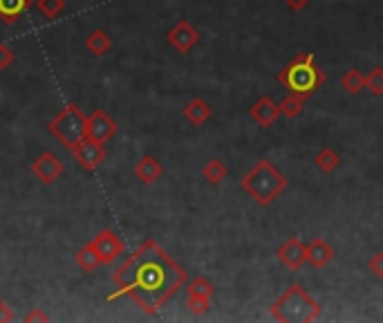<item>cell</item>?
Here are the masks:
<instances>
[{"instance_id":"6da1fadb","label":"cell","mask_w":383,"mask_h":323,"mask_svg":"<svg viewBox=\"0 0 383 323\" xmlns=\"http://www.w3.org/2000/svg\"><path fill=\"white\" fill-rule=\"evenodd\" d=\"M184 278L187 272L170 261L162 247H157L153 240H146L124 265L117 267L112 281L119 290L108 296V301L126 294L146 315H155L182 288Z\"/></svg>"},{"instance_id":"7a4b0ae2","label":"cell","mask_w":383,"mask_h":323,"mask_svg":"<svg viewBox=\"0 0 383 323\" xmlns=\"http://www.w3.org/2000/svg\"><path fill=\"white\" fill-rule=\"evenodd\" d=\"M49 135H54L63 146L72 148L81 139L88 137V126H86V114L78 110L76 103L65 106L54 119L47 124Z\"/></svg>"},{"instance_id":"3957f363","label":"cell","mask_w":383,"mask_h":323,"mask_svg":"<svg viewBox=\"0 0 383 323\" xmlns=\"http://www.w3.org/2000/svg\"><path fill=\"white\" fill-rule=\"evenodd\" d=\"M244 187L258 202L267 204L283 191L285 180L269 162H260L256 169L244 177Z\"/></svg>"},{"instance_id":"277c9868","label":"cell","mask_w":383,"mask_h":323,"mask_svg":"<svg viewBox=\"0 0 383 323\" xmlns=\"http://www.w3.org/2000/svg\"><path fill=\"white\" fill-rule=\"evenodd\" d=\"M70 151H72V155H74V160L81 164V169H86V171L99 169V166L103 164V160H105V148H103V144H101V141H97V139H92V137L81 139V141H78V144H74Z\"/></svg>"},{"instance_id":"5b68a950","label":"cell","mask_w":383,"mask_h":323,"mask_svg":"<svg viewBox=\"0 0 383 323\" xmlns=\"http://www.w3.org/2000/svg\"><path fill=\"white\" fill-rule=\"evenodd\" d=\"M32 175L43 184H52L63 175V162L52 151L41 153L32 164Z\"/></svg>"},{"instance_id":"8992f818","label":"cell","mask_w":383,"mask_h":323,"mask_svg":"<svg viewBox=\"0 0 383 323\" xmlns=\"http://www.w3.org/2000/svg\"><path fill=\"white\" fill-rule=\"evenodd\" d=\"M319 79H321V74L314 70L310 59L298 61L296 66L289 70V74H287V83H289V88H292V90H296V93H310V90L316 88Z\"/></svg>"},{"instance_id":"52a82bcc","label":"cell","mask_w":383,"mask_h":323,"mask_svg":"<svg viewBox=\"0 0 383 323\" xmlns=\"http://www.w3.org/2000/svg\"><path fill=\"white\" fill-rule=\"evenodd\" d=\"M90 245H92V249L97 252V256L101 258L103 265L117 261V258L124 254V242L119 240V236L114 234V231H110V229L101 231V234L95 240H92Z\"/></svg>"},{"instance_id":"ba28073f","label":"cell","mask_w":383,"mask_h":323,"mask_svg":"<svg viewBox=\"0 0 383 323\" xmlns=\"http://www.w3.org/2000/svg\"><path fill=\"white\" fill-rule=\"evenodd\" d=\"M86 126H88V137L101 141V144L112 139L117 133V124L110 119V114H105L103 110H92L86 117Z\"/></svg>"},{"instance_id":"9c48e42d","label":"cell","mask_w":383,"mask_h":323,"mask_svg":"<svg viewBox=\"0 0 383 323\" xmlns=\"http://www.w3.org/2000/svg\"><path fill=\"white\" fill-rule=\"evenodd\" d=\"M168 43L173 45L177 52H189L197 43V32L187 20H179L175 28L168 32Z\"/></svg>"},{"instance_id":"30bf717a","label":"cell","mask_w":383,"mask_h":323,"mask_svg":"<svg viewBox=\"0 0 383 323\" xmlns=\"http://www.w3.org/2000/svg\"><path fill=\"white\" fill-rule=\"evenodd\" d=\"M135 175H137V180H141L143 184H151L162 175V164L155 158H151V155H146V158H141L135 164Z\"/></svg>"},{"instance_id":"8fae6325","label":"cell","mask_w":383,"mask_h":323,"mask_svg":"<svg viewBox=\"0 0 383 323\" xmlns=\"http://www.w3.org/2000/svg\"><path fill=\"white\" fill-rule=\"evenodd\" d=\"M32 7V0H0V18L5 23H16Z\"/></svg>"},{"instance_id":"7c38bea8","label":"cell","mask_w":383,"mask_h":323,"mask_svg":"<svg viewBox=\"0 0 383 323\" xmlns=\"http://www.w3.org/2000/svg\"><path fill=\"white\" fill-rule=\"evenodd\" d=\"M110 47H112V41H110V36L105 34L103 30H92V32L86 36V49L90 52V54L103 57Z\"/></svg>"},{"instance_id":"4fadbf2b","label":"cell","mask_w":383,"mask_h":323,"mask_svg":"<svg viewBox=\"0 0 383 323\" xmlns=\"http://www.w3.org/2000/svg\"><path fill=\"white\" fill-rule=\"evenodd\" d=\"M76 263H78V267L83 269V272H95V269L99 267V265H103L101 263V258L97 256V252L92 249V245L88 242L83 249H78L76 252Z\"/></svg>"},{"instance_id":"5bb4252c","label":"cell","mask_w":383,"mask_h":323,"mask_svg":"<svg viewBox=\"0 0 383 323\" xmlns=\"http://www.w3.org/2000/svg\"><path fill=\"white\" fill-rule=\"evenodd\" d=\"M278 106H276L273 101H269V99H262L258 106L254 108V117L262 124V126H269L276 117H278Z\"/></svg>"},{"instance_id":"9a60e30c","label":"cell","mask_w":383,"mask_h":323,"mask_svg":"<svg viewBox=\"0 0 383 323\" xmlns=\"http://www.w3.org/2000/svg\"><path fill=\"white\" fill-rule=\"evenodd\" d=\"M281 258L287 263V265H292V267H296V265H300V261L305 258V249L300 247V242H296V240H289L285 247L281 249Z\"/></svg>"},{"instance_id":"2e32d148","label":"cell","mask_w":383,"mask_h":323,"mask_svg":"<svg viewBox=\"0 0 383 323\" xmlns=\"http://www.w3.org/2000/svg\"><path fill=\"white\" fill-rule=\"evenodd\" d=\"M36 9L41 11L47 20H54L63 14L65 0H36Z\"/></svg>"},{"instance_id":"e0dca14e","label":"cell","mask_w":383,"mask_h":323,"mask_svg":"<svg viewBox=\"0 0 383 323\" xmlns=\"http://www.w3.org/2000/svg\"><path fill=\"white\" fill-rule=\"evenodd\" d=\"M208 106L204 101H200V99H195V101H191L189 106H187V110H184V114H187V119L191 122V124H202L206 117H208Z\"/></svg>"},{"instance_id":"ac0fdd59","label":"cell","mask_w":383,"mask_h":323,"mask_svg":"<svg viewBox=\"0 0 383 323\" xmlns=\"http://www.w3.org/2000/svg\"><path fill=\"white\" fill-rule=\"evenodd\" d=\"M310 258L314 265H325L332 258V247H327L323 240H316L310 247Z\"/></svg>"},{"instance_id":"d6986e66","label":"cell","mask_w":383,"mask_h":323,"mask_svg":"<svg viewBox=\"0 0 383 323\" xmlns=\"http://www.w3.org/2000/svg\"><path fill=\"white\" fill-rule=\"evenodd\" d=\"M204 175L211 180V182H220V180L227 175V169H224V166L220 164V162H208L206 166H204Z\"/></svg>"},{"instance_id":"ffe728a7","label":"cell","mask_w":383,"mask_h":323,"mask_svg":"<svg viewBox=\"0 0 383 323\" xmlns=\"http://www.w3.org/2000/svg\"><path fill=\"white\" fill-rule=\"evenodd\" d=\"M363 83H365V79L356 70H352V72H348L346 76H343V88H348L350 93H356V90H359Z\"/></svg>"},{"instance_id":"44dd1931","label":"cell","mask_w":383,"mask_h":323,"mask_svg":"<svg viewBox=\"0 0 383 323\" xmlns=\"http://www.w3.org/2000/svg\"><path fill=\"white\" fill-rule=\"evenodd\" d=\"M316 162H319V166H321L323 171H332L334 166H336V155L332 151H323Z\"/></svg>"},{"instance_id":"7402d4cb","label":"cell","mask_w":383,"mask_h":323,"mask_svg":"<svg viewBox=\"0 0 383 323\" xmlns=\"http://www.w3.org/2000/svg\"><path fill=\"white\" fill-rule=\"evenodd\" d=\"M370 88H372V93L375 95H381L383 93V70H375L372 72V76H370V79L365 81Z\"/></svg>"},{"instance_id":"603a6c76","label":"cell","mask_w":383,"mask_h":323,"mask_svg":"<svg viewBox=\"0 0 383 323\" xmlns=\"http://www.w3.org/2000/svg\"><path fill=\"white\" fill-rule=\"evenodd\" d=\"M11 63H14V52H11L7 45H0V72H5Z\"/></svg>"},{"instance_id":"cb8c5ba5","label":"cell","mask_w":383,"mask_h":323,"mask_svg":"<svg viewBox=\"0 0 383 323\" xmlns=\"http://www.w3.org/2000/svg\"><path fill=\"white\" fill-rule=\"evenodd\" d=\"M283 108L287 110V114H298L300 112V101L298 99H287V103Z\"/></svg>"},{"instance_id":"d4e9b609","label":"cell","mask_w":383,"mask_h":323,"mask_svg":"<svg viewBox=\"0 0 383 323\" xmlns=\"http://www.w3.org/2000/svg\"><path fill=\"white\" fill-rule=\"evenodd\" d=\"M14 319V312H11V310L7 307V303L0 299V321H11Z\"/></svg>"},{"instance_id":"484cf974","label":"cell","mask_w":383,"mask_h":323,"mask_svg":"<svg viewBox=\"0 0 383 323\" xmlns=\"http://www.w3.org/2000/svg\"><path fill=\"white\" fill-rule=\"evenodd\" d=\"M49 317L43 315V312H38V310H34V312H30L28 317H25V321H47Z\"/></svg>"},{"instance_id":"4316f807","label":"cell","mask_w":383,"mask_h":323,"mask_svg":"<svg viewBox=\"0 0 383 323\" xmlns=\"http://www.w3.org/2000/svg\"><path fill=\"white\" fill-rule=\"evenodd\" d=\"M372 269H375L379 276H383V254H379L375 261H372Z\"/></svg>"},{"instance_id":"83f0119b","label":"cell","mask_w":383,"mask_h":323,"mask_svg":"<svg viewBox=\"0 0 383 323\" xmlns=\"http://www.w3.org/2000/svg\"><path fill=\"white\" fill-rule=\"evenodd\" d=\"M307 3V0H289V5H292V7H296V9H300L302 5H305Z\"/></svg>"}]
</instances>
